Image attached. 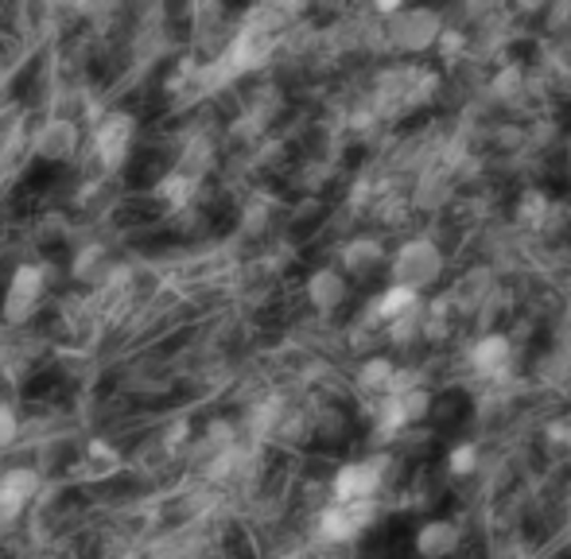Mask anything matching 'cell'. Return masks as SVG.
<instances>
[{
    "label": "cell",
    "instance_id": "cell-8",
    "mask_svg": "<svg viewBox=\"0 0 571 559\" xmlns=\"http://www.w3.org/2000/svg\"><path fill=\"white\" fill-rule=\"evenodd\" d=\"M514 358H517L514 338L502 335V330H486V335H479L466 346V365H471L474 377H482L486 385L505 381V373L514 370Z\"/></svg>",
    "mask_w": 571,
    "mask_h": 559
},
{
    "label": "cell",
    "instance_id": "cell-7",
    "mask_svg": "<svg viewBox=\"0 0 571 559\" xmlns=\"http://www.w3.org/2000/svg\"><path fill=\"white\" fill-rule=\"evenodd\" d=\"M334 268L350 280V284H370V280L385 276L389 268V245L377 233H350L339 241V261Z\"/></svg>",
    "mask_w": 571,
    "mask_h": 559
},
{
    "label": "cell",
    "instance_id": "cell-3",
    "mask_svg": "<svg viewBox=\"0 0 571 559\" xmlns=\"http://www.w3.org/2000/svg\"><path fill=\"white\" fill-rule=\"evenodd\" d=\"M448 272V256H443V245H439L431 233H413L405 238L397 249H389V268H385V280L397 284V288H408L416 296H424L428 288H436L439 280Z\"/></svg>",
    "mask_w": 571,
    "mask_h": 559
},
{
    "label": "cell",
    "instance_id": "cell-4",
    "mask_svg": "<svg viewBox=\"0 0 571 559\" xmlns=\"http://www.w3.org/2000/svg\"><path fill=\"white\" fill-rule=\"evenodd\" d=\"M86 152V124L70 113H47L28 129V156L40 164H67Z\"/></svg>",
    "mask_w": 571,
    "mask_h": 559
},
{
    "label": "cell",
    "instance_id": "cell-1",
    "mask_svg": "<svg viewBox=\"0 0 571 559\" xmlns=\"http://www.w3.org/2000/svg\"><path fill=\"white\" fill-rule=\"evenodd\" d=\"M136 132H141L136 113H129V109H101L98 121L86 124L83 156H90V164L98 175H117L129 160H133Z\"/></svg>",
    "mask_w": 571,
    "mask_h": 559
},
{
    "label": "cell",
    "instance_id": "cell-6",
    "mask_svg": "<svg viewBox=\"0 0 571 559\" xmlns=\"http://www.w3.org/2000/svg\"><path fill=\"white\" fill-rule=\"evenodd\" d=\"M443 17L431 9H400L389 24H381V35L393 51L400 55H424V51H436L439 35H443Z\"/></svg>",
    "mask_w": 571,
    "mask_h": 559
},
{
    "label": "cell",
    "instance_id": "cell-10",
    "mask_svg": "<svg viewBox=\"0 0 571 559\" xmlns=\"http://www.w3.org/2000/svg\"><path fill=\"white\" fill-rule=\"evenodd\" d=\"M350 296H354V288H350V280L342 276L334 264H319V268L307 272L304 280V304L311 307L315 315H339L342 307L350 304Z\"/></svg>",
    "mask_w": 571,
    "mask_h": 559
},
{
    "label": "cell",
    "instance_id": "cell-9",
    "mask_svg": "<svg viewBox=\"0 0 571 559\" xmlns=\"http://www.w3.org/2000/svg\"><path fill=\"white\" fill-rule=\"evenodd\" d=\"M463 540L466 533L455 517H424L413 528V559H455Z\"/></svg>",
    "mask_w": 571,
    "mask_h": 559
},
{
    "label": "cell",
    "instance_id": "cell-5",
    "mask_svg": "<svg viewBox=\"0 0 571 559\" xmlns=\"http://www.w3.org/2000/svg\"><path fill=\"white\" fill-rule=\"evenodd\" d=\"M43 470L35 462H12L0 470V528H12L40 505L43 497Z\"/></svg>",
    "mask_w": 571,
    "mask_h": 559
},
{
    "label": "cell",
    "instance_id": "cell-2",
    "mask_svg": "<svg viewBox=\"0 0 571 559\" xmlns=\"http://www.w3.org/2000/svg\"><path fill=\"white\" fill-rule=\"evenodd\" d=\"M55 268L43 261H20L9 272V284L0 292V322L9 330H28L40 319L43 304L51 296V284H55Z\"/></svg>",
    "mask_w": 571,
    "mask_h": 559
},
{
    "label": "cell",
    "instance_id": "cell-12",
    "mask_svg": "<svg viewBox=\"0 0 571 559\" xmlns=\"http://www.w3.org/2000/svg\"><path fill=\"white\" fill-rule=\"evenodd\" d=\"M443 470H448V478H474L482 470V447L474 443V439H466V443H455L448 451V459H443Z\"/></svg>",
    "mask_w": 571,
    "mask_h": 559
},
{
    "label": "cell",
    "instance_id": "cell-11",
    "mask_svg": "<svg viewBox=\"0 0 571 559\" xmlns=\"http://www.w3.org/2000/svg\"><path fill=\"white\" fill-rule=\"evenodd\" d=\"M393 373H397V362L385 354H365L362 365H358V393L365 401H377V396H389V385H393Z\"/></svg>",
    "mask_w": 571,
    "mask_h": 559
}]
</instances>
